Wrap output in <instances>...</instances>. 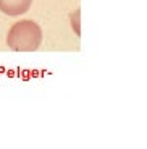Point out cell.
Wrapping results in <instances>:
<instances>
[{
  "label": "cell",
  "instance_id": "3957f363",
  "mask_svg": "<svg viewBox=\"0 0 147 149\" xmlns=\"http://www.w3.org/2000/svg\"><path fill=\"white\" fill-rule=\"evenodd\" d=\"M79 16H81V11L79 10L73 11V13L70 15V23H71V26H73V31L78 34V36L81 34V26H79V21H81V19H79Z\"/></svg>",
  "mask_w": 147,
  "mask_h": 149
},
{
  "label": "cell",
  "instance_id": "6da1fadb",
  "mask_svg": "<svg viewBox=\"0 0 147 149\" xmlns=\"http://www.w3.org/2000/svg\"><path fill=\"white\" fill-rule=\"evenodd\" d=\"M42 29L33 19H19L7 34V45L13 52H36L42 44Z\"/></svg>",
  "mask_w": 147,
  "mask_h": 149
},
{
  "label": "cell",
  "instance_id": "7a4b0ae2",
  "mask_svg": "<svg viewBox=\"0 0 147 149\" xmlns=\"http://www.w3.org/2000/svg\"><path fill=\"white\" fill-rule=\"evenodd\" d=\"M33 0H0V11L7 16H21L31 8Z\"/></svg>",
  "mask_w": 147,
  "mask_h": 149
}]
</instances>
